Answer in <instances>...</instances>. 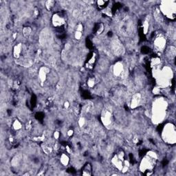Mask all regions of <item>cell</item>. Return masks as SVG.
<instances>
[{
  "instance_id": "obj_1",
  "label": "cell",
  "mask_w": 176,
  "mask_h": 176,
  "mask_svg": "<svg viewBox=\"0 0 176 176\" xmlns=\"http://www.w3.org/2000/svg\"><path fill=\"white\" fill-rule=\"evenodd\" d=\"M53 24L56 28H59V30H62V28L63 27V25L65 24V18L63 14L62 13H56V15H54L53 17Z\"/></svg>"
},
{
  "instance_id": "obj_2",
  "label": "cell",
  "mask_w": 176,
  "mask_h": 176,
  "mask_svg": "<svg viewBox=\"0 0 176 176\" xmlns=\"http://www.w3.org/2000/svg\"><path fill=\"white\" fill-rule=\"evenodd\" d=\"M109 1H98L97 2L98 6L100 8H105L108 6Z\"/></svg>"
},
{
  "instance_id": "obj_3",
  "label": "cell",
  "mask_w": 176,
  "mask_h": 176,
  "mask_svg": "<svg viewBox=\"0 0 176 176\" xmlns=\"http://www.w3.org/2000/svg\"><path fill=\"white\" fill-rule=\"evenodd\" d=\"M142 49V52L145 53V54H147V53L149 52V48L148 47H146V46H144Z\"/></svg>"
}]
</instances>
